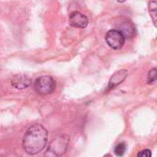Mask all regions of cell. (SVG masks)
Here are the masks:
<instances>
[{
    "instance_id": "277c9868",
    "label": "cell",
    "mask_w": 157,
    "mask_h": 157,
    "mask_svg": "<svg viewBox=\"0 0 157 157\" xmlns=\"http://www.w3.org/2000/svg\"><path fill=\"white\" fill-rule=\"evenodd\" d=\"M106 42L107 44L114 50H120L123 47L125 43V37L118 29H110L106 34Z\"/></svg>"
},
{
    "instance_id": "7a4b0ae2",
    "label": "cell",
    "mask_w": 157,
    "mask_h": 157,
    "mask_svg": "<svg viewBox=\"0 0 157 157\" xmlns=\"http://www.w3.org/2000/svg\"><path fill=\"white\" fill-rule=\"evenodd\" d=\"M70 137L66 134L55 136L50 143L43 157H62L68 150Z\"/></svg>"
},
{
    "instance_id": "9c48e42d",
    "label": "cell",
    "mask_w": 157,
    "mask_h": 157,
    "mask_svg": "<svg viewBox=\"0 0 157 157\" xmlns=\"http://www.w3.org/2000/svg\"><path fill=\"white\" fill-rule=\"evenodd\" d=\"M149 6V12L154 21V24L156 25V2H150L148 3Z\"/></svg>"
},
{
    "instance_id": "30bf717a",
    "label": "cell",
    "mask_w": 157,
    "mask_h": 157,
    "mask_svg": "<svg viewBox=\"0 0 157 157\" xmlns=\"http://www.w3.org/2000/svg\"><path fill=\"white\" fill-rule=\"evenodd\" d=\"M126 149H127V146L124 143H121L119 144L115 149H114V154L117 155V156H123L125 152H126Z\"/></svg>"
},
{
    "instance_id": "3957f363",
    "label": "cell",
    "mask_w": 157,
    "mask_h": 157,
    "mask_svg": "<svg viewBox=\"0 0 157 157\" xmlns=\"http://www.w3.org/2000/svg\"><path fill=\"white\" fill-rule=\"evenodd\" d=\"M55 86V81L50 75H43L37 78L33 85L34 90L41 96H47L52 94L54 91Z\"/></svg>"
},
{
    "instance_id": "4fadbf2b",
    "label": "cell",
    "mask_w": 157,
    "mask_h": 157,
    "mask_svg": "<svg viewBox=\"0 0 157 157\" xmlns=\"http://www.w3.org/2000/svg\"><path fill=\"white\" fill-rule=\"evenodd\" d=\"M103 157H113L111 155H109V154H108V155H104Z\"/></svg>"
},
{
    "instance_id": "6da1fadb",
    "label": "cell",
    "mask_w": 157,
    "mask_h": 157,
    "mask_svg": "<svg viewBox=\"0 0 157 157\" xmlns=\"http://www.w3.org/2000/svg\"><path fill=\"white\" fill-rule=\"evenodd\" d=\"M48 132L41 124H33L28 128L23 137V148L29 155L40 153L46 146Z\"/></svg>"
},
{
    "instance_id": "ba28073f",
    "label": "cell",
    "mask_w": 157,
    "mask_h": 157,
    "mask_svg": "<svg viewBox=\"0 0 157 157\" xmlns=\"http://www.w3.org/2000/svg\"><path fill=\"white\" fill-rule=\"evenodd\" d=\"M123 36L126 38H132L135 34H136V29L134 27V25L132 24V22L131 21H123L119 25V29Z\"/></svg>"
},
{
    "instance_id": "52a82bcc",
    "label": "cell",
    "mask_w": 157,
    "mask_h": 157,
    "mask_svg": "<svg viewBox=\"0 0 157 157\" xmlns=\"http://www.w3.org/2000/svg\"><path fill=\"white\" fill-rule=\"evenodd\" d=\"M127 75H128V71L125 70V69L117 71V72L110 77L109 82L108 88H109V89H113V88H115L117 86H119L120 84H121V83L126 79Z\"/></svg>"
},
{
    "instance_id": "5b68a950",
    "label": "cell",
    "mask_w": 157,
    "mask_h": 157,
    "mask_svg": "<svg viewBox=\"0 0 157 157\" xmlns=\"http://www.w3.org/2000/svg\"><path fill=\"white\" fill-rule=\"evenodd\" d=\"M69 23L76 29H85L88 25V18L79 11H73L69 15Z\"/></svg>"
},
{
    "instance_id": "8992f818",
    "label": "cell",
    "mask_w": 157,
    "mask_h": 157,
    "mask_svg": "<svg viewBox=\"0 0 157 157\" xmlns=\"http://www.w3.org/2000/svg\"><path fill=\"white\" fill-rule=\"evenodd\" d=\"M32 84L31 78L25 75H14L11 79V85L16 89H25Z\"/></svg>"
},
{
    "instance_id": "8fae6325",
    "label": "cell",
    "mask_w": 157,
    "mask_h": 157,
    "mask_svg": "<svg viewBox=\"0 0 157 157\" xmlns=\"http://www.w3.org/2000/svg\"><path fill=\"white\" fill-rule=\"evenodd\" d=\"M157 77V72L155 68H153L152 70H150V72L148 73V77H147V83L150 85H153L156 82Z\"/></svg>"
},
{
    "instance_id": "7c38bea8",
    "label": "cell",
    "mask_w": 157,
    "mask_h": 157,
    "mask_svg": "<svg viewBox=\"0 0 157 157\" xmlns=\"http://www.w3.org/2000/svg\"><path fill=\"white\" fill-rule=\"evenodd\" d=\"M137 157H152V152L149 149L143 150V151L138 153Z\"/></svg>"
}]
</instances>
